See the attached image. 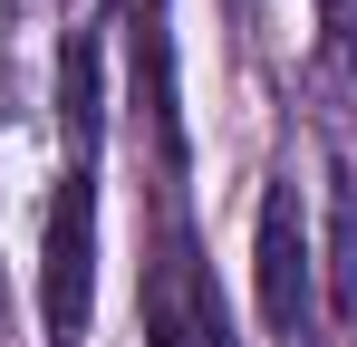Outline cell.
Masks as SVG:
<instances>
[{
    "instance_id": "cell-1",
    "label": "cell",
    "mask_w": 357,
    "mask_h": 347,
    "mask_svg": "<svg viewBox=\"0 0 357 347\" xmlns=\"http://www.w3.org/2000/svg\"><path fill=\"white\" fill-rule=\"evenodd\" d=\"M97 164H107V49L77 29L59 58V193H49V241H39V338L87 347L97 318Z\"/></svg>"
},
{
    "instance_id": "cell-2",
    "label": "cell",
    "mask_w": 357,
    "mask_h": 347,
    "mask_svg": "<svg viewBox=\"0 0 357 347\" xmlns=\"http://www.w3.org/2000/svg\"><path fill=\"white\" fill-rule=\"evenodd\" d=\"M319 241H309V213H299V183L280 174L271 193H261V222H251V280H261V318L280 328V338H309V309H319Z\"/></svg>"
},
{
    "instance_id": "cell-6",
    "label": "cell",
    "mask_w": 357,
    "mask_h": 347,
    "mask_svg": "<svg viewBox=\"0 0 357 347\" xmlns=\"http://www.w3.org/2000/svg\"><path fill=\"white\" fill-rule=\"evenodd\" d=\"M116 20L135 29V39H165V0H116Z\"/></svg>"
},
{
    "instance_id": "cell-4",
    "label": "cell",
    "mask_w": 357,
    "mask_h": 347,
    "mask_svg": "<svg viewBox=\"0 0 357 347\" xmlns=\"http://www.w3.org/2000/svg\"><path fill=\"white\" fill-rule=\"evenodd\" d=\"M319 49L338 68H357V0H319Z\"/></svg>"
},
{
    "instance_id": "cell-5",
    "label": "cell",
    "mask_w": 357,
    "mask_h": 347,
    "mask_svg": "<svg viewBox=\"0 0 357 347\" xmlns=\"http://www.w3.org/2000/svg\"><path fill=\"white\" fill-rule=\"evenodd\" d=\"M183 299H193V270H183ZM183 299H165V309L145 318V347H203V338H193V318H183Z\"/></svg>"
},
{
    "instance_id": "cell-3",
    "label": "cell",
    "mask_w": 357,
    "mask_h": 347,
    "mask_svg": "<svg viewBox=\"0 0 357 347\" xmlns=\"http://www.w3.org/2000/svg\"><path fill=\"white\" fill-rule=\"evenodd\" d=\"M328 318H357V174L328 164Z\"/></svg>"
}]
</instances>
